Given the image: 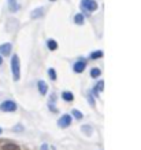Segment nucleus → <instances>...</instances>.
Masks as SVG:
<instances>
[{"label":"nucleus","instance_id":"1","mask_svg":"<svg viewBox=\"0 0 141 150\" xmlns=\"http://www.w3.org/2000/svg\"><path fill=\"white\" fill-rule=\"evenodd\" d=\"M21 65H19V58L18 55H14L13 59H11V70H13V76H14V80L18 81L19 77H21Z\"/></svg>","mask_w":141,"mask_h":150},{"label":"nucleus","instance_id":"2","mask_svg":"<svg viewBox=\"0 0 141 150\" xmlns=\"http://www.w3.org/2000/svg\"><path fill=\"white\" fill-rule=\"evenodd\" d=\"M0 109L3 112H15L17 110V105L13 100H4L3 103L0 105Z\"/></svg>","mask_w":141,"mask_h":150},{"label":"nucleus","instance_id":"3","mask_svg":"<svg viewBox=\"0 0 141 150\" xmlns=\"http://www.w3.org/2000/svg\"><path fill=\"white\" fill-rule=\"evenodd\" d=\"M82 8L88 10V11H95L97 8V3L95 0H82Z\"/></svg>","mask_w":141,"mask_h":150},{"label":"nucleus","instance_id":"4","mask_svg":"<svg viewBox=\"0 0 141 150\" xmlns=\"http://www.w3.org/2000/svg\"><path fill=\"white\" fill-rule=\"evenodd\" d=\"M58 124H59V127H60V128H66V127H68V125L71 124V117H70L68 114H64V116H62V117L59 118Z\"/></svg>","mask_w":141,"mask_h":150},{"label":"nucleus","instance_id":"5","mask_svg":"<svg viewBox=\"0 0 141 150\" xmlns=\"http://www.w3.org/2000/svg\"><path fill=\"white\" fill-rule=\"evenodd\" d=\"M10 52H11V44L10 43H6V44L0 46V54L1 55H8Z\"/></svg>","mask_w":141,"mask_h":150},{"label":"nucleus","instance_id":"6","mask_svg":"<svg viewBox=\"0 0 141 150\" xmlns=\"http://www.w3.org/2000/svg\"><path fill=\"white\" fill-rule=\"evenodd\" d=\"M37 86H38V91H40L41 95H45L47 91H48V86L45 84V81H43V80H40Z\"/></svg>","mask_w":141,"mask_h":150},{"label":"nucleus","instance_id":"7","mask_svg":"<svg viewBox=\"0 0 141 150\" xmlns=\"http://www.w3.org/2000/svg\"><path fill=\"white\" fill-rule=\"evenodd\" d=\"M84 69H85V62H84V61H78V62L74 64V70L77 73L84 72Z\"/></svg>","mask_w":141,"mask_h":150},{"label":"nucleus","instance_id":"8","mask_svg":"<svg viewBox=\"0 0 141 150\" xmlns=\"http://www.w3.org/2000/svg\"><path fill=\"white\" fill-rule=\"evenodd\" d=\"M43 13H44V8H43V7H38V8L33 10L30 17H32L33 19H36V18H38V17H41V15H43Z\"/></svg>","mask_w":141,"mask_h":150},{"label":"nucleus","instance_id":"9","mask_svg":"<svg viewBox=\"0 0 141 150\" xmlns=\"http://www.w3.org/2000/svg\"><path fill=\"white\" fill-rule=\"evenodd\" d=\"M8 7L11 11H18V8H19L17 0H8Z\"/></svg>","mask_w":141,"mask_h":150},{"label":"nucleus","instance_id":"10","mask_svg":"<svg viewBox=\"0 0 141 150\" xmlns=\"http://www.w3.org/2000/svg\"><path fill=\"white\" fill-rule=\"evenodd\" d=\"M3 150H19V146L15 143H6L3 146Z\"/></svg>","mask_w":141,"mask_h":150},{"label":"nucleus","instance_id":"11","mask_svg":"<svg viewBox=\"0 0 141 150\" xmlns=\"http://www.w3.org/2000/svg\"><path fill=\"white\" fill-rule=\"evenodd\" d=\"M62 98H63L64 100H67V102H70V100H73V99H74V95L71 94V92L66 91V92H63V94H62Z\"/></svg>","mask_w":141,"mask_h":150},{"label":"nucleus","instance_id":"12","mask_svg":"<svg viewBox=\"0 0 141 150\" xmlns=\"http://www.w3.org/2000/svg\"><path fill=\"white\" fill-rule=\"evenodd\" d=\"M47 46H48V48H50V50L54 51V50H56V48H58V43H56L55 40H48Z\"/></svg>","mask_w":141,"mask_h":150},{"label":"nucleus","instance_id":"13","mask_svg":"<svg viewBox=\"0 0 141 150\" xmlns=\"http://www.w3.org/2000/svg\"><path fill=\"white\" fill-rule=\"evenodd\" d=\"M74 21H75L77 25H82V23H84V14H77L75 18H74Z\"/></svg>","mask_w":141,"mask_h":150},{"label":"nucleus","instance_id":"14","mask_svg":"<svg viewBox=\"0 0 141 150\" xmlns=\"http://www.w3.org/2000/svg\"><path fill=\"white\" fill-rule=\"evenodd\" d=\"M101 74V72H100V69H97V68H93L91 70V76L92 77H99Z\"/></svg>","mask_w":141,"mask_h":150},{"label":"nucleus","instance_id":"15","mask_svg":"<svg viewBox=\"0 0 141 150\" xmlns=\"http://www.w3.org/2000/svg\"><path fill=\"white\" fill-rule=\"evenodd\" d=\"M103 86H104V83H103V80H100V81L97 83V86H96V88H95V94H97V92H100V91H103Z\"/></svg>","mask_w":141,"mask_h":150},{"label":"nucleus","instance_id":"16","mask_svg":"<svg viewBox=\"0 0 141 150\" xmlns=\"http://www.w3.org/2000/svg\"><path fill=\"white\" fill-rule=\"evenodd\" d=\"M100 57H103V51H95V52L91 54L92 59H97V58H100Z\"/></svg>","mask_w":141,"mask_h":150},{"label":"nucleus","instance_id":"17","mask_svg":"<svg viewBox=\"0 0 141 150\" xmlns=\"http://www.w3.org/2000/svg\"><path fill=\"white\" fill-rule=\"evenodd\" d=\"M48 74H50L51 80H56V73H55V69H48Z\"/></svg>","mask_w":141,"mask_h":150},{"label":"nucleus","instance_id":"18","mask_svg":"<svg viewBox=\"0 0 141 150\" xmlns=\"http://www.w3.org/2000/svg\"><path fill=\"white\" fill-rule=\"evenodd\" d=\"M73 116H74L75 118H78V120H80V118H82V113L80 112V110H77V109L73 110Z\"/></svg>","mask_w":141,"mask_h":150},{"label":"nucleus","instance_id":"19","mask_svg":"<svg viewBox=\"0 0 141 150\" xmlns=\"http://www.w3.org/2000/svg\"><path fill=\"white\" fill-rule=\"evenodd\" d=\"M23 128L21 127V125H15V127H14V131H22Z\"/></svg>","mask_w":141,"mask_h":150},{"label":"nucleus","instance_id":"20","mask_svg":"<svg viewBox=\"0 0 141 150\" xmlns=\"http://www.w3.org/2000/svg\"><path fill=\"white\" fill-rule=\"evenodd\" d=\"M82 131H87L88 134H91V128L89 127H82Z\"/></svg>","mask_w":141,"mask_h":150},{"label":"nucleus","instance_id":"21","mask_svg":"<svg viewBox=\"0 0 141 150\" xmlns=\"http://www.w3.org/2000/svg\"><path fill=\"white\" fill-rule=\"evenodd\" d=\"M43 150H48V147H47V145H43Z\"/></svg>","mask_w":141,"mask_h":150},{"label":"nucleus","instance_id":"22","mask_svg":"<svg viewBox=\"0 0 141 150\" xmlns=\"http://www.w3.org/2000/svg\"><path fill=\"white\" fill-rule=\"evenodd\" d=\"M3 64V58H1V57H0V65Z\"/></svg>","mask_w":141,"mask_h":150},{"label":"nucleus","instance_id":"23","mask_svg":"<svg viewBox=\"0 0 141 150\" xmlns=\"http://www.w3.org/2000/svg\"><path fill=\"white\" fill-rule=\"evenodd\" d=\"M0 134H1V128H0Z\"/></svg>","mask_w":141,"mask_h":150},{"label":"nucleus","instance_id":"24","mask_svg":"<svg viewBox=\"0 0 141 150\" xmlns=\"http://www.w3.org/2000/svg\"><path fill=\"white\" fill-rule=\"evenodd\" d=\"M52 1H54V0H52Z\"/></svg>","mask_w":141,"mask_h":150}]
</instances>
